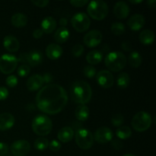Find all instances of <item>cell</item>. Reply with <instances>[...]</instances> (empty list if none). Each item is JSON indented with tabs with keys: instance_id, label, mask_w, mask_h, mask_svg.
I'll list each match as a JSON object with an SVG mask.
<instances>
[{
	"instance_id": "cell-1",
	"label": "cell",
	"mask_w": 156,
	"mask_h": 156,
	"mask_svg": "<svg viewBox=\"0 0 156 156\" xmlns=\"http://www.w3.org/2000/svg\"><path fill=\"white\" fill-rule=\"evenodd\" d=\"M68 101L66 90L56 84H48L42 87L36 96L37 107L47 114H56L61 112L66 106Z\"/></svg>"
},
{
	"instance_id": "cell-2",
	"label": "cell",
	"mask_w": 156,
	"mask_h": 156,
	"mask_svg": "<svg viewBox=\"0 0 156 156\" xmlns=\"http://www.w3.org/2000/svg\"><path fill=\"white\" fill-rule=\"evenodd\" d=\"M70 94L73 101L85 105L91 100L92 90L88 82L85 81H76L71 85Z\"/></svg>"
},
{
	"instance_id": "cell-3",
	"label": "cell",
	"mask_w": 156,
	"mask_h": 156,
	"mask_svg": "<svg viewBox=\"0 0 156 156\" xmlns=\"http://www.w3.org/2000/svg\"><path fill=\"white\" fill-rule=\"evenodd\" d=\"M53 123L49 117L44 114H39L33 119L32 129L34 133L40 136H44L51 132Z\"/></svg>"
},
{
	"instance_id": "cell-4",
	"label": "cell",
	"mask_w": 156,
	"mask_h": 156,
	"mask_svg": "<svg viewBox=\"0 0 156 156\" xmlns=\"http://www.w3.org/2000/svg\"><path fill=\"white\" fill-rule=\"evenodd\" d=\"M105 63L107 68L111 71L119 72L126 66V57L121 52H111L105 57Z\"/></svg>"
},
{
	"instance_id": "cell-5",
	"label": "cell",
	"mask_w": 156,
	"mask_h": 156,
	"mask_svg": "<svg viewBox=\"0 0 156 156\" xmlns=\"http://www.w3.org/2000/svg\"><path fill=\"white\" fill-rule=\"evenodd\" d=\"M87 12L91 18L101 21L108 15V5L104 1H91L88 3Z\"/></svg>"
},
{
	"instance_id": "cell-6",
	"label": "cell",
	"mask_w": 156,
	"mask_h": 156,
	"mask_svg": "<svg viewBox=\"0 0 156 156\" xmlns=\"http://www.w3.org/2000/svg\"><path fill=\"white\" fill-rule=\"evenodd\" d=\"M152 117L146 111H140L133 116L131 122L133 128L137 132H144L152 125Z\"/></svg>"
},
{
	"instance_id": "cell-7",
	"label": "cell",
	"mask_w": 156,
	"mask_h": 156,
	"mask_svg": "<svg viewBox=\"0 0 156 156\" xmlns=\"http://www.w3.org/2000/svg\"><path fill=\"white\" fill-rule=\"evenodd\" d=\"M94 136L88 129L85 128L79 129L76 133V143L77 146L83 150H88L94 144Z\"/></svg>"
},
{
	"instance_id": "cell-8",
	"label": "cell",
	"mask_w": 156,
	"mask_h": 156,
	"mask_svg": "<svg viewBox=\"0 0 156 156\" xmlns=\"http://www.w3.org/2000/svg\"><path fill=\"white\" fill-rule=\"evenodd\" d=\"M72 25L73 28L79 33L85 32L89 28L91 21L89 17L84 12H79L73 15L71 19Z\"/></svg>"
},
{
	"instance_id": "cell-9",
	"label": "cell",
	"mask_w": 156,
	"mask_h": 156,
	"mask_svg": "<svg viewBox=\"0 0 156 156\" xmlns=\"http://www.w3.org/2000/svg\"><path fill=\"white\" fill-rule=\"evenodd\" d=\"M18 59L12 54L5 53L0 57V71L3 74L12 73L18 66Z\"/></svg>"
},
{
	"instance_id": "cell-10",
	"label": "cell",
	"mask_w": 156,
	"mask_h": 156,
	"mask_svg": "<svg viewBox=\"0 0 156 156\" xmlns=\"http://www.w3.org/2000/svg\"><path fill=\"white\" fill-rule=\"evenodd\" d=\"M11 152L15 156H25L30 152V145L26 140H20L14 142L11 146Z\"/></svg>"
},
{
	"instance_id": "cell-11",
	"label": "cell",
	"mask_w": 156,
	"mask_h": 156,
	"mask_svg": "<svg viewBox=\"0 0 156 156\" xmlns=\"http://www.w3.org/2000/svg\"><path fill=\"white\" fill-rule=\"evenodd\" d=\"M102 38L103 36L101 32L98 30H90L84 36L83 42L85 46L90 48H93L98 46L101 43Z\"/></svg>"
},
{
	"instance_id": "cell-12",
	"label": "cell",
	"mask_w": 156,
	"mask_h": 156,
	"mask_svg": "<svg viewBox=\"0 0 156 156\" xmlns=\"http://www.w3.org/2000/svg\"><path fill=\"white\" fill-rule=\"evenodd\" d=\"M96 80L98 85L104 88H109L114 83V78L112 73L108 70H101L96 74Z\"/></svg>"
},
{
	"instance_id": "cell-13",
	"label": "cell",
	"mask_w": 156,
	"mask_h": 156,
	"mask_svg": "<svg viewBox=\"0 0 156 156\" xmlns=\"http://www.w3.org/2000/svg\"><path fill=\"white\" fill-rule=\"evenodd\" d=\"M93 136H94V140L97 143L104 144L113 140L114 133L110 128L102 126V127L98 128Z\"/></svg>"
},
{
	"instance_id": "cell-14",
	"label": "cell",
	"mask_w": 156,
	"mask_h": 156,
	"mask_svg": "<svg viewBox=\"0 0 156 156\" xmlns=\"http://www.w3.org/2000/svg\"><path fill=\"white\" fill-rule=\"evenodd\" d=\"M145 22L146 21L143 15L140 14H135L129 18L127 24L130 30L133 31H138L144 27Z\"/></svg>"
},
{
	"instance_id": "cell-15",
	"label": "cell",
	"mask_w": 156,
	"mask_h": 156,
	"mask_svg": "<svg viewBox=\"0 0 156 156\" xmlns=\"http://www.w3.org/2000/svg\"><path fill=\"white\" fill-rule=\"evenodd\" d=\"M44 84L43 76L38 74L32 75L27 81V88L29 91H35L40 90Z\"/></svg>"
},
{
	"instance_id": "cell-16",
	"label": "cell",
	"mask_w": 156,
	"mask_h": 156,
	"mask_svg": "<svg viewBox=\"0 0 156 156\" xmlns=\"http://www.w3.org/2000/svg\"><path fill=\"white\" fill-rule=\"evenodd\" d=\"M129 12H130V9H129V5L125 2H118L116 3L114 7V15L116 16V18H119V19H124V18H127Z\"/></svg>"
},
{
	"instance_id": "cell-17",
	"label": "cell",
	"mask_w": 156,
	"mask_h": 156,
	"mask_svg": "<svg viewBox=\"0 0 156 156\" xmlns=\"http://www.w3.org/2000/svg\"><path fill=\"white\" fill-rule=\"evenodd\" d=\"M63 50L62 47L57 44H50L46 48L47 56L51 60H56L61 57Z\"/></svg>"
},
{
	"instance_id": "cell-18",
	"label": "cell",
	"mask_w": 156,
	"mask_h": 156,
	"mask_svg": "<svg viewBox=\"0 0 156 156\" xmlns=\"http://www.w3.org/2000/svg\"><path fill=\"white\" fill-rule=\"evenodd\" d=\"M15 117L9 113L0 114V130L6 131L10 129L15 124Z\"/></svg>"
},
{
	"instance_id": "cell-19",
	"label": "cell",
	"mask_w": 156,
	"mask_h": 156,
	"mask_svg": "<svg viewBox=\"0 0 156 156\" xmlns=\"http://www.w3.org/2000/svg\"><path fill=\"white\" fill-rule=\"evenodd\" d=\"M3 46L5 48L11 53L18 51L20 47L18 40L12 35H7L3 39Z\"/></svg>"
},
{
	"instance_id": "cell-20",
	"label": "cell",
	"mask_w": 156,
	"mask_h": 156,
	"mask_svg": "<svg viewBox=\"0 0 156 156\" xmlns=\"http://www.w3.org/2000/svg\"><path fill=\"white\" fill-rule=\"evenodd\" d=\"M43 54L38 50H32L27 53V63L30 66H37L43 62Z\"/></svg>"
},
{
	"instance_id": "cell-21",
	"label": "cell",
	"mask_w": 156,
	"mask_h": 156,
	"mask_svg": "<svg viewBox=\"0 0 156 156\" xmlns=\"http://www.w3.org/2000/svg\"><path fill=\"white\" fill-rule=\"evenodd\" d=\"M73 136H74V131H73V128L69 127V126H65V127L61 128L57 135L59 141L64 143L71 141Z\"/></svg>"
},
{
	"instance_id": "cell-22",
	"label": "cell",
	"mask_w": 156,
	"mask_h": 156,
	"mask_svg": "<svg viewBox=\"0 0 156 156\" xmlns=\"http://www.w3.org/2000/svg\"><path fill=\"white\" fill-rule=\"evenodd\" d=\"M56 21L53 17H46L41 22V29L46 34H51L56 27Z\"/></svg>"
},
{
	"instance_id": "cell-23",
	"label": "cell",
	"mask_w": 156,
	"mask_h": 156,
	"mask_svg": "<svg viewBox=\"0 0 156 156\" xmlns=\"http://www.w3.org/2000/svg\"><path fill=\"white\" fill-rule=\"evenodd\" d=\"M140 41L144 45H151L154 43L155 39V34L152 30L146 29V30H142L140 34Z\"/></svg>"
},
{
	"instance_id": "cell-24",
	"label": "cell",
	"mask_w": 156,
	"mask_h": 156,
	"mask_svg": "<svg viewBox=\"0 0 156 156\" xmlns=\"http://www.w3.org/2000/svg\"><path fill=\"white\" fill-rule=\"evenodd\" d=\"M70 36V33L66 27H61L56 30L54 34V40L59 44L66 42Z\"/></svg>"
},
{
	"instance_id": "cell-25",
	"label": "cell",
	"mask_w": 156,
	"mask_h": 156,
	"mask_svg": "<svg viewBox=\"0 0 156 156\" xmlns=\"http://www.w3.org/2000/svg\"><path fill=\"white\" fill-rule=\"evenodd\" d=\"M75 116L79 121H85L89 117V109L86 105H79L76 108Z\"/></svg>"
},
{
	"instance_id": "cell-26",
	"label": "cell",
	"mask_w": 156,
	"mask_h": 156,
	"mask_svg": "<svg viewBox=\"0 0 156 156\" xmlns=\"http://www.w3.org/2000/svg\"><path fill=\"white\" fill-rule=\"evenodd\" d=\"M102 58H103L102 53L99 50H94L90 51L87 54L86 60L88 63L91 64V66H93L100 63L102 60Z\"/></svg>"
},
{
	"instance_id": "cell-27",
	"label": "cell",
	"mask_w": 156,
	"mask_h": 156,
	"mask_svg": "<svg viewBox=\"0 0 156 156\" xmlns=\"http://www.w3.org/2000/svg\"><path fill=\"white\" fill-rule=\"evenodd\" d=\"M11 21H12V24L14 27L20 28V27H24L27 24V18L24 14L16 13L12 15Z\"/></svg>"
},
{
	"instance_id": "cell-28",
	"label": "cell",
	"mask_w": 156,
	"mask_h": 156,
	"mask_svg": "<svg viewBox=\"0 0 156 156\" xmlns=\"http://www.w3.org/2000/svg\"><path fill=\"white\" fill-rule=\"evenodd\" d=\"M130 83V77L126 73H121L118 75L117 79V86L120 88H126Z\"/></svg>"
},
{
	"instance_id": "cell-29",
	"label": "cell",
	"mask_w": 156,
	"mask_h": 156,
	"mask_svg": "<svg viewBox=\"0 0 156 156\" xmlns=\"http://www.w3.org/2000/svg\"><path fill=\"white\" fill-rule=\"evenodd\" d=\"M142 56L140 54V53L138 52L133 51L129 54V62L130 66H132L133 68H138L140 66L142 63Z\"/></svg>"
},
{
	"instance_id": "cell-30",
	"label": "cell",
	"mask_w": 156,
	"mask_h": 156,
	"mask_svg": "<svg viewBox=\"0 0 156 156\" xmlns=\"http://www.w3.org/2000/svg\"><path fill=\"white\" fill-rule=\"evenodd\" d=\"M116 135L120 140H126L132 136V130L129 126H120L116 131Z\"/></svg>"
},
{
	"instance_id": "cell-31",
	"label": "cell",
	"mask_w": 156,
	"mask_h": 156,
	"mask_svg": "<svg viewBox=\"0 0 156 156\" xmlns=\"http://www.w3.org/2000/svg\"><path fill=\"white\" fill-rule=\"evenodd\" d=\"M34 145L37 150L44 151L49 147V141L47 139L44 138V137H40L35 140Z\"/></svg>"
},
{
	"instance_id": "cell-32",
	"label": "cell",
	"mask_w": 156,
	"mask_h": 156,
	"mask_svg": "<svg viewBox=\"0 0 156 156\" xmlns=\"http://www.w3.org/2000/svg\"><path fill=\"white\" fill-rule=\"evenodd\" d=\"M111 30L116 36L122 35L125 32V25L121 22H114L111 25Z\"/></svg>"
},
{
	"instance_id": "cell-33",
	"label": "cell",
	"mask_w": 156,
	"mask_h": 156,
	"mask_svg": "<svg viewBox=\"0 0 156 156\" xmlns=\"http://www.w3.org/2000/svg\"><path fill=\"white\" fill-rule=\"evenodd\" d=\"M83 73L88 79H92L97 74V70L93 66H86L83 69Z\"/></svg>"
},
{
	"instance_id": "cell-34",
	"label": "cell",
	"mask_w": 156,
	"mask_h": 156,
	"mask_svg": "<svg viewBox=\"0 0 156 156\" xmlns=\"http://www.w3.org/2000/svg\"><path fill=\"white\" fill-rule=\"evenodd\" d=\"M123 121H124V118L121 114H115L111 118V123L117 127H120L123 123Z\"/></svg>"
},
{
	"instance_id": "cell-35",
	"label": "cell",
	"mask_w": 156,
	"mask_h": 156,
	"mask_svg": "<svg viewBox=\"0 0 156 156\" xmlns=\"http://www.w3.org/2000/svg\"><path fill=\"white\" fill-rule=\"evenodd\" d=\"M30 72V67L27 65H21L17 69V73L20 77H26Z\"/></svg>"
},
{
	"instance_id": "cell-36",
	"label": "cell",
	"mask_w": 156,
	"mask_h": 156,
	"mask_svg": "<svg viewBox=\"0 0 156 156\" xmlns=\"http://www.w3.org/2000/svg\"><path fill=\"white\" fill-rule=\"evenodd\" d=\"M84 53V47L82 44H76L72 48V54L75 57H79Z\"/></svg>"
},
{
	"instance_id": "cell-37",
	"label": "cell",
	"mask_w": 156,
	"mask_h": 156,
	"mask_svg": "<svg viewBox=\"0 0 156 156\" xmlns=\"http://www.w3.org/2000/svg\"><path fill=\"white\" fill-rule=\"evenodd\" d=\"M5 82L6 85H7L8 86L10 87V88H14V87H15L18 85V81L16 76H14V75H10V76H9V77H7V79H6Z\"/></svg>"
},
{
	"instance_id": "cell-38",
	"label": "cell",
	"mask_w": 156,
	"mask_h": 156,
	"mask_svg": "<svg viewBox=\"0 0 156 156\" xmlns=\"http://www.w3.org/2000/svg\"><path fill=\"white\" fill-rule=\"evenodd\" d=\"M49 147H50V150L53 151V152H57L60 149L61 144L59 141L53 140L50 143H49Z\"/></svg>"
},
{
	"instance_id": "cell-39",
	"label": "cell",
	"mask_w": 156,
	"mask_h": 156,
	"mask_svg": "<svg viewBox=\"0 0 156 156\" xmlns=\"http://www.w3.org/2000/svg\"><path fill=\"white\" fill-rule=\"evenodd\" d=\"M69 2L75 7H83L85 5L88 4V1H86V0H73V1H70Z\"/></svg>"
},
{
	"instance_id": "cell-40",
	"label": "cell",
	"mask_w": 156,
	"mask_h": 156,
	"mask_svg": "<svg viewBox=\"0 0 156 156\" xmlns=\"http://www.w3.org/2000/svg\"><path fill=\"white\" fill-rule=\"evenodd\" d=\"M111 146L116 150H120V149H123V144L121 142V140H114L111 142Z\"/></svg>"
},
{
	"instance_id": "cell-41",
	"label": "cell",
	"mask_w": 156,
	"mask_h": 156,
	"mask_svg": "<svg viewBox=\"0 0 156 156\" xmlns=\"http://www.w3.org/2000/svg\"><path fill=\"white\" fill-rule=\"evenodd\" d=\"M9 91L7 88L4 86L0 87V101L5 100L9 97Z\"/></svg>"
},
{
	"instance_id": "cell-42",
	"label": "cell",
	"mask_w": 156,
	"mask_h": 156,
	"mask_svg": "<svg viewBox=\"0 0 156 156\" xmlns=\"http://www.w3.org/2000/svg\"><path fill=\"white\" fill-rule=\"evenodd\" d=\"M9 146L5 143H0V156L5 155L9 152Z\"/></svg>"
},
{
	"instance_id": "cell-43",
	"label": "cell",
	"mask_w": 156,
	"mask_h": 156,
	"mask_svg": "<svg viewBox=\"0 0 156 156\" xmlns=\"http://www.w3.org/2000/svg\"><path fill=\"white\" fill-rule=\"evenodd\" d=\"M32 3H33L34 5L37 6V7L40 8H44L46 6L48 5L49 1H44V0H37V1H32Z\"/></svg>"
},
{
	"instance_id": "cell-44",
	"label": "cell",
	"mask_w": 156,
	"mask_h": 156,
	"mask_svg": "<svg viewBox=\"0 0 156 156\" xmlns=\"http://www.w3.org/2000/svg\"><path fill=\"white\" fill-rule=\"evenodd\" d=\"M44 31L42 30V29L41 28H37L35 29L34 30L33 32V37L34 38H36V39H40V38H41L43 37V35H44Z\"/></svg>"
},
{
	"instance_id": "cell-45",
	"label": "cell",
	"mask_w": 156,
	"mask_h": 156,
	"mask_svg": "<svg viewBox=\"0 0 156 156\" xmlns=\"http://www.w3.org/2000/svg\"><path fill=\"white\" fill-rule=\"evenodd\" d=\"M121 47L125 51H130L131 49H132V45L129 41H125L122 43Z\"/></svg>"
},
{
	"instance_id": "cell-46",
	"label": "cell",
	"mask_w": 156,
	"mask_h": 156,
	"mask_svg": "<svg viewBox=\"0 0 156 156\" xmlns=\"http://www.w3.org/2000/svg\"><path fill=\"white\" fill-rule=\"evenodd\" d=\"M17 59H18V62L26 63V62H27V53H21L19 56L17 57Z\"/></svg>"
},
{
	"instance_id": "cell-47",
	"label": "cell",
	"mask_w": 156,
	"mask_h": 156,
	"mask_svg": "<svg viewBox=\"0 0 156 156\" xmlns=\"http://www.w3.org/2000/svg\"><path fill=\"white\" fill-rule=\"evenodd\" d=\"M43 78H44V83H50L53 81V77L50 73H46L44 76H43Z\"/></svg>"
},
{
	"instance_id": "cell-48",
	"label": "cell",
	"mask_w": 156,
	"mask_h": 156,
	"mask_svg": "<svg viewBox=\"0 0 156 156\" xmlns=\"http://www.w3.org/2000/svg\"><path fill=\"white\" fill-rule=\"evenodd\" d=\"M67 23H68V21H67L66 18H61L60 20H59V24H60L62 27H66L67 24Z\"/></svg>"
},
{
	"instance_id": "cell-49",
	"label": "cell",
	"mask_w": 156,
	"mask_h": 156,
	"mask_svg": "<svg viewBox=\"0 0 156 156\" xmlns=\"http://www.w3.org/2000/svg\"><path fill=\"white\" fill-rule=\"evenodd\" d=\"M147 4L150 8H155L156 7L155 0H149V1L147 2Z\"/></svg>"
},
{
	"instance_id": "cell-50",
	"label": "cell",
	"mask_w": 156,
	"mask_h": 156,
	"mask_svg": "<svg viewBox=\"0 0 156 156\" xmlns=\"http://www.w3.org/2000/svg\"><path fill=\"white\" fill-rule=\"evenodd\" d=\"M129 2L132 3V4H139V3L143 2V1H142V0H136V1H133V0H130V1H129Z\"/></svg>"
},
{
	"instance_id": "cell-51",
	"label": "cell",
	"mask_w": 156,
	"mask_h": 156,
	"mask_svg": "<svg viewBox=\"0 0 156 156\" xmlns=\"http://www.w3.org/2000/svg\"><path fill=\"white\" fill-rule=\"evenodd\" d=\"M123 156H136V155H132V154H126V155H123Z\"/></svg>"
},
{
	"instance_id": "cell-52",
	"label": "cell",
	"mask_w": 156,
	"mask_h": 156,
	"mask_svg": "<svg viewBox=\"0 0 156 156\" xmlns=\"http://www.w3.org/2000/svg\"><path fill=\"white\" fill-rule=\"evenodd\" d=\"M3 156H12V155H3Z\"/></svg>"
}]
</instances>
